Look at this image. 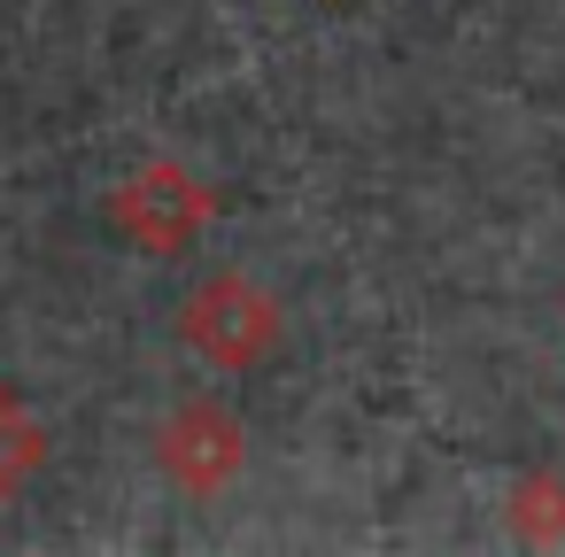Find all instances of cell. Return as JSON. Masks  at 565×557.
<instances>
[{"mask_svg": "<svg viewBox=\"0 0 565 557\" xmlns=\"http://www.w3.org/2000/svg\"><path fill=\"white\" fill-rule=\"evenodd\" d=\"M40 457H47L40 418L24 410V395H17V387H0V495H17V488L40 472Z\"/></svg>", "mask_w": 565, "mask_h": 557, "instance_id": "cell-3", "label": "cell"}, {"mask_svg": "<svg viewBox=\"0 0 565 557\" xmlns=\"http://www.w3.org/2000/svg\"><path fill=\"white\" fill-rule=\"evenodd\" d=\"M163 464L186 480V488H225L233 472H241V426L225 418V410H210V403H194V410H179L171 426H163Z\"/></svg>", "mask_w": 565, "mask_h": 557, "instance_id": "cell-2", "label": "cell"}, {"mask_svg": "<svg viewBox=\"0 0 565 557\" xmlns=\"http://www.w3.org/2000/svg\"><path fill=\"white\" fill-rule=\"evenodd\" d=\"M186 341L210 356V364H225V372H241V364H256L271 341H279V310H271V294H256L248 279H210V287H194V302H186Z\"/></svg>", "mask_w": 565, "mask_h": 557, "instance_id": "cell-1", "label": "cell"}]
</instances>
